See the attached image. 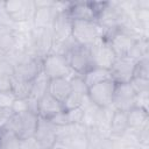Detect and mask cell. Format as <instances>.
I'll return each mask as SVG.
<instances>
[{
	"mask_svg": "<svg viewBox=\"0 0 149 149\" xmlns=\"http://www.w3.org/2000/svg\"><path fill=\"white\" fill-rule=\"evenodd\" d=\"M104 36V29L97 21H72L71 37L80 45L91 47Z\"/></svg>",
	"mask_w": 149,
	"mask_h": 149,
	"instance_id": "obj_1",
	"label": "cell"
},
{
	"mask_svg": "<svg viewBox=\"0 0 149 149\" xmlns=\"http://www.w3.org/2000/svg\"><path fill=\"white\" fill-rule=\"evenodd\" d=\"M38 123V115L33 112L13 114L5 128L12 130L20 140L33 137Z\"/></svg>",
	"mask_w": 149,
	"mask_h": 149,
	"instance_id": "obj_2",
	"label": "cell"
},
{
	"mask_svg": "<svg viewBox=\"0 0 149 149\" xmlns=\"http://www.w3.org/2000/svg\"><path fill=\"white\" fill-rule=\"evenodd\" d=\"M42 71L49 79L55 78H71L77 74L69 65L64 56L57 54H49L42 61Z\"/></svg>",
	"mask_w": 149,
	"mask_h": 149,
	"instance_id": "obj_3",
	"label": "cell"
},
{
	"mask_svg": "<svg viewBox=\"0 0 149 149\" xmlns=\"http://www.w3.org/2000/svg\"><path fill=\"white\" fill-rule=\"evenodd\" d=\"M70 68L78 74H84L88 69L93 66L92 57L88 47L78 44L77 42L64 56Z\"/></svg>",
	"mask_w": 149,
	"mask_h": 149,
	"instance_id": "obj_4",
	"label": "cell"
},
{
	"mask_svg": "<svg viewBox=\"0 0 149 149\" xmlns=\"http://www.w3.org/2000/svg\"><path fill=\"white\" fill-rule=\"evenodd\" d=\"M116 83L113 79L99 83L87 90V97L93 105L104 109L112 106V99L114 94Z\"/></svg>",
	"mask_w": 149,
	"mask_h": 149,
	"instance_id": "obj_5",
	"label": "cell"
},
{
	"mask_svg": "<svg viewBox=\"0 0 149 149\" xmlns=\"http://www.w3.org/2000/svg\"><path fill=\"white\" fill-rule=\"evenodd\" d=\"M5 7L16 24L31 21L36 10L35 1H28V0L5 1Z\"/></svg>",
	"mask_w": 149,
	"mask_h": 149,
	"instance_id": "obj_6",
	"label": "cell"
},
{
	"mask_svg": "<svg viewBox=\"0 0 149 149\" xmlns=\"http://www.w3.org/2000/svg\"><path fill=\"white\" fill-rule=\"evenodd\" d=\"M88 48H90L93 66L109 69L116 58V55L114 54L109 43L104 37L99 38L94 44H92Z\"/></svg>",
	"mask_w": 149,
	"mask_h": 149,
	"instance_id": "obj_7",
	"label": "cell"
},
{
	"mask_svg": "<svg viewBox=\"0 0 149 149\" xmlns=\"http://www.w3.org/2000/svg\"><path fill=\"white\" fill-rule=\"evenodd\" d=\"M135 63L136 62L128 56L116 57L114 63L109 68L112 79L116 84H128L133 78Z\"/></svg>",
	"mask_w": 149,
	"mask_h": 149,
	"instance_id": "obj_8",
	"label": "cell"
},
{
	"mask_svg": "<svg viewBox=\"0 0 149 149\" xmlns=\"http://www.w3.org/2000/svg\"><path fill=\"white\" fill-rule=\"evenodd\" d=\"M135 97L136 93L129 83L116 84L112 99V107L127 113L129 109L135 107Z\"/></svg>",
	"mask_w": 149,
	"mask_h": 149,
	"instance_id": "obj_9",
	"label": "cell"
},
{
	"mask_svg": "<svg viewBox=\"0 0 149 149\" xmlns=\"http://www.w3.org/2000/svg\"><path fill=\"white\" fill-rule=\"evenodd\" d=\"M42 61L40 57H29L26 61L14 66L13 77L24 81H33L34 78L42 71Z\"/></svg>",
	"mask_w": 149,
	"mask_h": 149,
	"instance_id": "obj_10",
	"label": "cell"
},
{
	"mask_svg": "<svg viewBox=\"0 0 149 149\" xmlns=\"http://www.w3.org/2000/svg\"><path fill=\"white\" fill-rule=\"evenodd\" d=\"M34 137L43 149H51L57 142V127L49 120L38 118V123Z\"/></svg>",
	"mask_w": 149,
	"mask_h": 149,
	"instance_id": "obj_11",
	"label": "cell"
},
{
	"mask_svg": "<svg viewBox=\"0 0 149 149\" xmlns=\"http://www.w3.org/2000/svg\"><path fill=\"white\" fill-rule=\"evenodd\" d=\"M66 13L72 21H97V15L91 1L70 2Z\"/></svg>",
	"mask_w": 149,
	"mask_h": 149,
	"instance_id": "obj_12",
	"label": "cell"
},
{
	"mask_svg": "<svg viewBox=\"0 0 149 149\" xmlns=\"http://www.w3.org/2000/svg\"><path fill=\"white\" fill-rule=\"evenodd\" d=\"M62 111H64L63 104L49 93H45L37 101V115L41 119L50 120Z\"/></svg>",
	"mask_w": 149,
	"mask_h": 149,
	"instance_id": "obj_13",
	"label": "cell"
},
{
	"mask_svg": "<svg viewBox=\"0 0 149 149\" xmlns=\"http://www.w3.org/2000/svg\"><path fill=\"white\" fill-rule=\"evenodd\" d=\"M52 35H54V42H58V41H64L71 37V33H72V20L69 17L66 12H62L58 13L52 27Z\"/></svg>",
	"mask_w": 149,
	"mask_h": 149,
	"instance_id": "obj_14",
	"label": "cell"
},
{
	"mask_svg": "<svg viewBox=\"0 0 149 149\" xmlns=\"http://www.w3.org/2000/svg\"><path fill=\"white\" fill-rule=\"evenodd\" d=\"M55 3V1H54ZM54 3L51 6H45V7H36L35 14L33 16L31 23L33 28L35 29H47L51 28L52 23L57 16V12L54 7Z\"/></svg>",
	"mask_w": 149,
	"mask_h": 149,
	"instance_id": "obj_15",
	"label": "cell"
},
{
	"mask_svg": "<svg viewBox=\"0 0 149 149\" xmlns=\"http://www.w3.org/2000/svg\"><path fill=\"white\" fill-rule=\"evenodd\" d=\"M71 83L69 78H55L50 79L48 93L51 94L55 99H57L59 102L63 104V101L68 98V95L71 93Z\"/></svg>",
	"mask_w": 149,
	"mask_h": 149,
	"instance_id": "obj_16",
	"label": "cell"
},
{
	"mask_svg": "<svg viewBox=\"0 0 149 149\" xmlns=\"http://www.w3.org/2000/svg\"><path fill=\"white\" fill-rule=\"evenodd\" d=\"M127 121H128V129L135 132H141L143 129H147L148 111L135 106L127 112Z\"/></svg>",
	"mask_w": 149,
	"mask_h": 149,
	"instance_id": "obj_17",
	"label": "cell"
},
{
	"mask_svg": "<svg viewBox=\"0 0 149 149\" xmlns=\"http://www.w3.org/2000/svg\"><path fill=\"white\" fill-rule=\"evenodd\" d=\"M109 133L114 136H122L127 130H128V121H127V113L119 111V109H113V113L109 119V125H108Z\"/></svg>",
	"mask_w": 149,
	"mask_h": 149,
	"instance_id": "obj_18",
	"label": "cell"
},
{
	"mask_svg": "<svg viewBox=\"0 0 149 149\" xmlns=\"http://www.w3.org/2000/svg\"><path fill=\"white\" fill-rule=\"evenodd\" d=\"M81 77H83V80H84L85 85L87 86V88H90L99 83H102L105 80L112 79L109 69L99 68V66H92L84 74H81Z\"/></svg>",
	"mask_w": 149,
	"mask_h": 149,
	"instance_id": "obj_19",
	"label": "cell"
},
{
	"mask_svg": "<svg viewBox=\"0 0 149 149\" xmlns=\"http://www.w3.org/2000/svg\"><path fill=\"white\" fill-rule=\"evenodd\" d=\"M16 48V28H8L0 24V50L7 55Z\"/></svg>",
	"mask_w": 149,
	"mask_h": 149,
	"instance_id": "obj_20",
	"label": "cell"
},
{
	"mask_svg": "<svg viewBox=\"0 0 149 149\" xmlns=\"http://www.w3.org/2000/svg\"><path fill=\"white\" fill-rule=\"evenodd\" d=\"M49 83L50 79L47 77V74L41 71L31 81V94L30 97L35 98V99H40L42 98L45 93H48V87H49Z\"/></svg>",
	"mask_w": 149,
	"mask_h": 149,
	"instance_id": "obj_21",
	"label": "cell"
},
{
	"mask_svg": "<svg viewBox=\"0 0 149 149\" xmlns=\"http://www.w3.org/2000/svg\"><path fill=\"white\" fill-rule=\"evenodd\" d=\"M0 149H20V139L8 128L0 130Z\"/></svg>",
	"mask_w": 149,
	"mask_h": 149,
	"instance_id": "obj_22",
	"label": "cell"
},
{
	"mask_svg": "<svg viewBox=\"0 0 149 149\" xmlns=\"http://www.w3.org/2000/svg\"><path fill=\"white\" fill-rule=\"evenodd\" d=\"M126 56H128L129 58H132L135 62H137V61H140V59H142L144 57H148V42H147V38L146 37L139 38Z\"/></svg>",
	"mask_w": 149,
	"mask_h": 149,
	"instance_id": "obj_23",
	"label": "cell"
},
{
	"mask_svg": "<svg viewBox=\"0 0 149 149\" xmlns=\"http://www.w3.org/2000/svg\"><path fill=\"white\" fill-rule=\"evenodd\" d=\"M12 92L17 99H27L31 94V81L20 80L13 77Z\"/></svg>",
	"mask_w": 149,
	"mask_h": 149,
	"instance_id": "obj_24",
	"label": "cell"
},
{
	"mask_svg": "<svg viewBox=\"0 0 149 149\" xmlns=\"http://www.w3.org/2000/svg\"><path fill=\"white\" fill-rule=\"evenodd\" d=\"M86 95H87V94H86ZM86 95H83V94H80V93H78V92L71 91V93L68 95V98L63 101V108H64V111L73 109V108H77V107H81L83 99H84Z\"/></svg>",
	"mask_w": 149,
	"mask_h": 149,
	"instance_id": "obj_25",
	"label": "cell"
},
{
	"mask_svg": "<svg viewBox=\"0 0 149 149\" xmlns=\"http://www.w3.org/2000/svg\"><path fill=\"white\" fill-rule=\"evenodd\" d=\"M133 78H142V79H149V62L148 57H144L135 63Z\"/></svg>",
	"mask_w": 149,
	"mask_h": 149,
	"instance_id": "obj_26",
	"label": "cell"
},
{
	"mask_svg": "<svg viewBox=\"0 0 149 149\" xmlns=\"http://www.w3.org/2000/svg\"><path fill=\"white\" fill-rule=\"evenodd\" d=\"M65 112H66L70 125H83V121H84V109H83V107H77V108H73V109L65 111Z\"/></svg>",
	"mask_w": 149,
	"mask_h": 149,
	"instance_id": "obj_27",
	"label": "cell"
},
{
	"mask_svg": "<svg viewBox=\"0 0 149 149\" xmlns=\"http://www.w3.org/2000/svg\"><path fill=\"white\" fill-rule=\"evenodd\" d=\"M0 24L8 27V28H17V24L13 21V19L10 17V15L8 14L6 7H5V1L0 2Z\"/></svg>",
	"mask_w": 149,
	"mask_h": 149,
	"instance_id": "obj_28",
	"label": "cell"
},
{
	"mask_svg": "<svg viewBox=\"0 0 149 149\" xmlns=\"http://www.w3.org/2000/svg\"><path fill=\"white\" fill-rule=\"evenodd\" d=\"M130 86L135 91V93H143L149 91V79H142V78H132L129 81Z\"/></svg>",
	"mask_w": 149,
	"mask_h": 149,
	"instance_id": "obj_29",
	"label": "cell"
},
{
	"mask_svg": "<svg viewBox=\"0 0 149 149\" xmlns=\"http://www.w3.org/2000/svg\"><path fill=\"white\" fill-rule=\"evenodd\" d=\"M12 112L14 114H20V113H24V112H30V107H29V100L27 99H15V101L12 105Z\"/></svg>",
	"mask_w": 149,
	"mask_h": 149,
	"instance_id": "obj_30",
	"label": "cell"
},
{
	"mask_svg": "<svg viewBox=\"0 0 149 149\" xmlns=\"http://www.w3.org/2000/svg\"><path fill=\"white\" fill-rule=\"evenodd\" d=\"M16 97L12 91H0V107L2 108H12L13 102Z\"/></svg>",
	"mask_w": 149,
	"mask_h": 149,
	"instance_id": "obj_31",
	"label": "cell"
},
{
	"mask_svg": "<svg viewBox=\"0 0 149 149\" xmlns=\"http://www.w3.org/2000/svg\"><path fill=\"white\" fill-rule=\"evenodd\" d=\"M20 149H43V148L40 146V143L33 136V137L20 140Z\"/></svg>",
	"mask_w": 149,
	"mask_h": 149,
	"instance_id": "obj_32",
	"label": "cell"
},
{
	"mask_svg": "<svg viewBox=\"0 0 149 149\" xmlns=\"http://www.w3.org/2000/svg\"><path fill=\"white\" fill-rule=\"evenodd\" d=\"M13 114L14 113L12 112L10 108H2V107H0V130H2L7 126L8 121L13 116Z\"/></svg>",
	"mask_w": 149,
	"mask_h": 149,
	"instance_id": "obj_33",
	"label": "cell"
},
{
	"mask_svg": "<svg viewBox=\"0 0 149 149\" xmlns=\"http://www.w3.org/2000/svg\"><path fill=\"white\" fill-rule=\"evenodd\" d=\"M5 57H7V54L3 52L2 50H0V58H5Z\"/></svg>",
	"mask_w": 149,
	"mask_h": 149,
	"instance_id": "obj_34",
	"label": "cell"
}]
</instances>
